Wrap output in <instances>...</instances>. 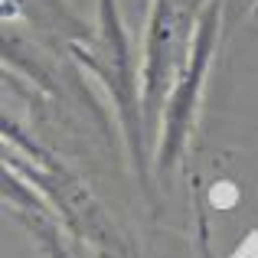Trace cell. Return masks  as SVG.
Listing matches in <instances>:
<instances>
[{
    "label": "cell",
    "mask_w": 258,
    "mask_h": 258,
    "mask_svg": "<svg viewBox=\"0 0 258 258\" xmlns=\"http://www.w3.org/2000/svg\"><path fill=\"white\" fill-rule=\"evenodd\" d=\"M4 141L13 144V154H7L4 167L23 176L52 206V213L62 219V226L82 245L92 248L95 258H134L131 245L118 232V226L108 219V213L92 196V189L69 167L59 164L56 154L36 144L33 138H26L20 124H10V118H4Z\"/></svg>",
    "instance_id": "cell-1"
},
{
    "label": "cell",
    "mask_w": 258,
    "mask_h": 258,
    "mask_svg": "<svg viewBox=\"0 0 258 258\" xmlns=\"http://www.w3.org/2000/svg\"><path fill=\"white\" fill-rule=\"evenodd\" d=\"M69 56L105 85L114 111H118L121 134L131 151V164L138 167L141 183L147 180V118H144V92H141V69L134 62V49L127 39L124 20H121L118 0H98L95 4L92 36L76 43Z\"/></svg>",
    "instance_id": "cell-2"
},
{
    "label": "cell",
    "mask_w": 258,
    "mask_h": 258,
    "mask_svg": "<svg viewBox=\"0 0 258 258\" xmlns=\"http://www.w3.org/2000/svg\"><path fill=\"white\" fill-rule=\"evenodd\" d=\"M226 30V4L222 0H209L200 13L196 23V36L189 46L186 66H183L180 79H176L170 98L160 114V134H157V173L167 176L183 154L193 144L196 131V114H200V101L206 92L209 69L216 62V49H219V36Z\"/></svg>",
    "instance_id": "cell-3"
},
{
    "label": "cell",
    "mask_w": 258,
    "mask_h": 258,
    "mask_svg": "<svg viewBox=\"0 0 258 258\" xmlns=\"http://www.w3.org/2000/svg\"><path fill=\"white\" fill-rule=\"evenodd\" d=\"M209 0H151L144 26V59H141V92H144L147 131L160 124L164 105L186 66L196 36L200 13Z\"/></svg>",
    "instance_id": "cell-4"
},
{
    "label": "cell",
    "mask_w": 258,
    "mask_h": 258,
    "mask_svg": "<svg viewBox=\"0 0 258 258\" xmlns=\"http://www.w3.org/2000/svg\"><path fill=\"white\" fill-rule=\"evenodd\" d=\"M4 200L13 206V216L20 219V226L36 239V245L43 248L46 258H79L76 248L66 242L69 229L62 226L52 206L36 193L33 186H26V180L20 173H13L10 167H4Z\"/></svg>",
    "instance_id": "cell-5"
},
{
    "label": "cell",
    "mask_w": 258,
    "mask_h": 258,
    "mask_svg": "<svg viewBox=\"0 0 258 258\" xmlns=\"http://www.w3.org/2000/svg\"><path fill=\"white\" fill-rule=\"evenodd\" d=\"M4 17H26L43 33V43L56 49H72L92 36V23H85L66 0H4Z\"/></svg>",
    "instance_id": "cell-6"
},
{
    "label": "cell",
    "mask_w": 258,
    "mask_h": 258,
    "mask_svg": "<svg viewBox=\"0 0 258 258\" xmlns=\"http://www.w3.org/2000/svg\"><path fill=\"white\" fill-rule=\"evenodd\" d=\"M226 4V26H235L248 13V7H255L258 0H222Z\"/></svg>",
    "instance_id": "cell-7"
}]
</instances>
